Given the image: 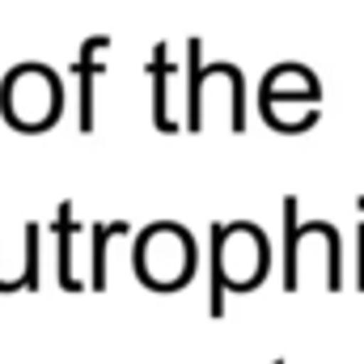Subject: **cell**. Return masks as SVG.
Returning <instances> with one entry per match:
<instances>
[{
    "label": "cell",
    "instance_id": "cell-1",
    "mask_svg": "<svg viewBox=\"0 0 364 364\" xmlns=\"http://www.w3.org/2000/svg\"><path fill=\"white\" fill-rule=\"evenodd\" d=\"M195 237L191 229H182L174 220H157L149 229L136 233V246H132V263H136V275L144 288L153 292H174V288H186L191 275H195Z\"/></svg>",
    "mask_w": 364,
    "mask_h": 364
},
{
    "label": "cell",
    "instance_id": "cell-2",
    "mask_svg": "<svg viewBox=\"0 0 364 364\" xmlns=\"http://www.w3.org/2000/svg\"><path fill=\"white\" fill-rule=\"evenodd\" d=\"M64 85L47 64H17L4 73L0 85V114L17 132H47L60 123Z\"/></svg>",
    "mask_w": 364,
    "mask_h": 364
},
{
    "label": "cell",
    "instance_id": "cell-3",
    "mask_svg": "<svg viewBox=\"0 0 364 364\" xmlns=\"http://www.w3.org/2000/svg\"><path fill=\"white\" fill-rule=\"evenodd\" d=\"M212 267L225 279V292H255L272 267L263 229L250 220H216L212 225Z\"/></svg>",
    "mask_w": 364,
    "mask_h": 364
},
{
    "label": "cell",
    "instance_id": "cell-4",
    "mask_svg": "<svg viewBox=\"0 0 364 364\" xmlns=\"http://www.w3.org/2000/svg\"><path fill=\"white\" fill-rule=\"evenodd\" d=\"M106 47H110V34H93L81 43V55H77V64H73V77H77V90H81V132H93V85H97V77L106 73Z\"/></svg>",
    "mask_w": 364,
    "mask_h": 364
},
{
    "label": "cell",
    "instance_id": "cell-5",
    "mask_svg": "<svg viewBox=\"0 0 364 364\" xmlns=\"http://www.w3.org/2000/svg\"><path fill=\"white\" fill-rule=\"evenodd\" d=\"M51 233L60 242V288L64 292H81V275H77V233H81V220L73 216V203L64 199L55 208V220H51Z\"/></svg>",
    "mask_w": 364,
    "mask_h": 364
},
{
    "label": "cell",
    "instance_id": "cell-6",
    "mask_svg": "<svg viewBox=\"0 0 364 364\" xmlns=\"http://www.w3.org/2000/svg\"><path fill=\"white\" fill-rule=\"evenodd\" d=\"M263 97H305V102H318L322 97V85L309 68L301 64H279L263 77Z\"/></svg>",
    "mask_w": 364,
    "mask_h": 364
},
{
    "label": "cell",
    "instance_id": "cell-7",
    "mask_svg": "<svg viewBox=\"0 0 364 364\" xmlns=\"http://www.w3.org/2000/svg\"><path fill=\"white\" fill-rule=\"evenodd\" d=\"M178 68L170 64V43H157L153 47V55H149V85H153V123L161 127V132H178L182 123L178 119H170V106H166V90H170V77H174Z\"/></svg>",
    "mask_w": 364,
    "mask_h": 364
},
{
    "label": "cell",
    "instance_id": "cell-8",
    "mask_svg": "<svg viewBox=\"0 0 364 364\" xmlns=\"http://www.w3.org/2000/svg\"><path fill=\"white\" fill-rule=\"evenodd\" d=\"M263 119L279 127V132H305L318 123V102H305V97H263Z\"/></svg>",
    "mask_w": 364,
    "mask_h": 364
},
{
    "label": "cell",
    "instance_id": "cell-9",
    "mask_svg": "<svg viewBox=\"0 0 364 364\" xmlns=\"http://www.w3.org/2000/svg\"><path fill=\"white\" fill-rule=\"evenodd\" d=\"M203 43L199 38H186V132H199L203 127V102H199V73H203V60H199Z\"/></svg>",
    "mask_w": 364,
    "mask_h": 364
},
{
    "label": "cell",
    "instance_id": "cell-10",
    "mask_svg": "<svg viewBox=\"0 0 364 364\" xmlns=\"http://www.w3.org/2000/svg\"><path fill=\"white\" fill-rule=\"evenodd\" d=\"M119 233H127V220H106V225H93V272H90V284L93 292H102L106 288V246H110V237H119Z\"/></svg>",
    "mask_w": 364,
    "mask_h": 364
},
{
    "label": "cell",
    "instance_id": "cell-11",
    "mask_svg": "<svg viewBox=\"0 0 364 364\" xmlns=\"http://www.w3.org/2000/svg\"><path fill=\"white\" fill-rule=\"evenodd\" d=\"M296 195H284V288H301V275H296Z\"/></svg>",
    "mask_w": 364,
    "mask_h": 364
},
{
    "label": "cell",
    "instance_id": "cell-12",
    "mask_svg": "<svg viewBox=\"0 0 364 364\" xmlns=\"http://www.w3.org/2000/svg\"><path fill=\"white\" fill-rule=\"evenodd\" d=\"M356 288L364 292V225L356 229Z\"/></svg>",
    "mask_w": 364,
    "mask_h": 364
},
{
    "label": "cell",
    "instance_id": "cell-13",
    "mask_svg": "<svg viewBox=\"0 0 364 364\" xmlns=\"http://www.w3.org/2000/svg\"><path fill=\"white\" fill-rule=\"evenodd\" d=\"M275 364H284V360H275Z\"/></svg>",
    "mask_w": 364,
    "mask_h": 364
}]
</instances>
